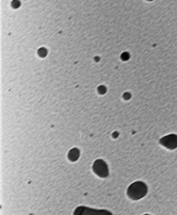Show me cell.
<instances>
[{"mask_svg": "<svg viewBox=\"0 0 177 215\" xmlns=\"http://www.w3.org/2000/svg\"><path fill=\"white\" fill-rule=\"evenodd\" d=\"M128 196L132 200H138L147 194V186L142 181H136L128 188Z\"/></svg>", "mask_w": 177, "mask_h": 215, "instance_id": "obj_1", "label": "cell"}, {"mask_svg": "<svg viewBox=\"0 0 177 215\" xmlns=\"http://www.w3.org/2000/svg\"><path fill=\"white\" fill-rule=\"evenodd\" d=\"M74 215H112L109 212L106 210H96V209H91L89 207L85 206H79L76 208Z\"/></svg>", "mask_w": 177, "mask_h": 215, "instance_id": "obj_2", "label": "cell"}, {"mask_svg": "<svg viewBox=\"0 0 177 215\" xmlns=\"http://www.w3.org/2000/svg\"><path fill=\"white\" fill-rule=\"evenodd\" d=\"M92 169L97 176L102 177V178H106L109 175L108 166L106 165V162L102 160H96L92 165Z\"/></svg>", "mask_w": 177, "mask_h": 215, "instance_id": "obj_3", "label": "cell"}, {"mask_svg": "<svg viewBox=\"0 0 177 215\" xmlns=\"http://www.w3.org/2000/svg\"><path fill=\"white\" fill-rule=\"evenodd\" d=\"M160 144L168 149H174L177 147V135H168L160 139Z\"/></svg>", "mask_w": 177, "mask_h": 215, "instance_id": "obj_4", "label": "cell"}, {"mask_svg": "<svg viewBox=\"0 0 177 215\" xmlns=\"http://www.w3.org/2000/svg\"><path fill=\"white\" fill-rule=\"evenodd\" d=\"M79 156H80V150H78L77 148H74V149L70 150V151L68 152V159L71 161H76L79 159Z\"/></svg>", "mask_w": 177, "mask_h": 215, "instance_id": "obj_5", "label": "cell"}, {"mask_svg": "<svg viewBox=\"0 0 177 215\" xmlns=\"http://www.w3.org/2000/svg\"><path fill=\"white\" fill-rule=\"evenodd\" d=\"M38 55L42 57V58H44L47 55V50H46L45 48H40L38 50Z\"/></svg>", "mask_w": 177, "mask_h": 215, "instance_id": "obj_6", "label": "cell"}, {"mask_svg": "<svg viewBox=\"0 0 177 215\" xmlns=\"http://www.w3.org/2000/svg\"><path fill=\"white\" fill-rule=\"evenodd\" d=\"M97 90H98V93H100V94H105L106 92V88L103 85L99 86Z\"/></svg>", "mask_w": 177, "mask_h": 215, "instance_id": "obj_7", "label": "cell"}, {"mask_svg": "<svg viewBox=\"0 0 177 215\" xmlns=\"http://www.w3.org/2000/svg\"><path fill=\"white\" fill-rule=\"evenodd\" d=\"M20 3L19 2V0H13V2H12V6L13 7V8H18L19 6H20Z\"/></svg>", "mask_w": 177, "mask_h": 215, "instance_id": "obj_8", "label": "cell"}, {"mask_svg": "<svg viewBox=\"0 0 177 215\" xmlns=\"http://www.w3.org/2000/svg\"><path fill=\"white\" fill-rule=\"evenodd\" d=\"M121 58H122V60H128L129 59V54H128V52H123L122 54V56H121Z\"/></svg>", "mask_w": 177, "mask_h": 215, "instance_id": "obj_9", "label": "cell"}, {"mask_svg": "<svg viewBox=\"0 0 177 215\" xmlns=\"http://www.w3.org/2000/svg\"><path fill=\"white\" fill-rule=\"evenodd\" d=\"M130 97H131V96H130V94H129L128 92H126V93L124 94V96H123V97H124V98H125L126 100H128V99H129V98H130Z\"/></svg>", "mask_w": 177, "mask_h": 215, "instance_id": "obj_10", "label": "cell"}, {"mask_svg": "<svg viewBox=\"0 0 177 215\" xmlns=\"http://www.w3.org/2000/svg\"><path fill=\"white\" fill-rule=\"evenodd\" d=\"M148 1H152V0H148Z\"/></svg>", "mask_w": 177, "mask_h": 215, "instance_id": "obj_11", "label": "cell"}, {"mask_svg": "<svg viewBox=\"0 0 177 215\" xmlns=\"http://www.w3.org/2000/svg\"><path fill=\"white\" fill-rule=\"evenodd\" d=\"M144 215H149V214H144Z\"/></svg>", "mask_w": 177, "mask_h": 215, "instance_id": "obj_12", "label": "cell"}]
</instances>
